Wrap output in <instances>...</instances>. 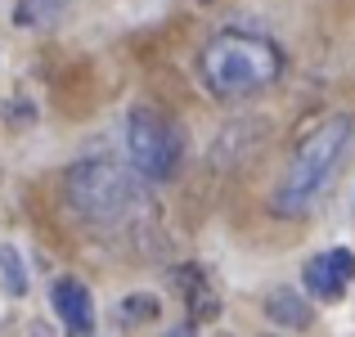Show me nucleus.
<instances>
[{"instance_id": "20e7f679", "label": "nucleus", "mask_w": 355, "mask_h": 337, "mask_svg": "<svg viewBox=\"0 0 355 337\" xmlns=\"http://www.w3.org/2000/svg\"><path fill=\"white\" fill-rule=\"evenodd\" d=\"M126 153L144 180H171L184 157V135L166 112L157 108H135L126 121Z\"/></svg>"}, {"instance_id": "9d476101", "label": "nucleus", "mask_w": 355, "mask_h": 337, "mask_svg": "<svg viewBox=\"0 0 355 337\" xmlns=\"http://www.w3.org/2000/svg\"><path fill=\"white\" fill-rule=\"evenodd\" d=\"M126 315H144V320H153L157 302H153V297H126Z\"/></svg>"}, {"instance_id": "6e6552de", "label": "nucleus", "mask_w": 355, "mask_h": 337, "mask_svg": "<svg viewBox=\"0 0 355 337\" xmlns=\"http://www.w3.org/2000/svg\"><path fill=\"white\" fill-rule=\"evenodd\" d=\"M180 288H184V297H189V315H193V320H216V315H220V297H216V288L202 284L198 266H189L180 275Z\"/></svg>"}, {"instance_id": "0eeeda50", "label": "nucleus", "mask_w": 355, "mask_h": 337, "mask_svg": "<svg viewBox=\"0 0 355 337\" xmlns=\"http://www.w3.org/2000/svg\"><path fill=\"white\" fill-rule=\"evenodd\" d=\"M266 315L275 324H284V329H311V306H306L302 293H293V288H275V293L266 297Z\"/></svg>"}, {"instance_id": "423d86ee", "label": "nucleus", "mask_w": 355, "mask_h": 337, "mask_svg": "<svg viewBox=\"0 0 355 337\" xmlns=\"http://www.w3.org/2000/svg\"><path fill=\"white\" fill-rule=\"evenodd\" d=\"M50 297H54V311H59L63 329L72 337H86L95 329V302H90V288L81 279H59Z\"/></svg>"}, {"instance_id": "f03ea898", "label": "nucleus", "mask_w": 355, "mask_h": 337, "mask_svg": "<svg viewBox=\"0 0 355 337\" xmlns=\"http://www.w3.org/2000/svg\"><path fill=\"white\" fill-rule=\"evenodd\" d=\"M202 68V86L216 99H248L257 90L275 86L279 72H284V54L266 41V36L252 32H216L207 41L198 59Z\"/></svg>"}, {"instance_id": "f257e3e1", "label": "nucleus", "mask_w": 355, "mask_h": 337, "mask_svg": "<svg viewBox=\"0 0 355 337\" xmlns=\"http://www.w3.org/2000/svg\"><path fill=\"white\" fill-rule=\"evenodd\" d=\"M351 148V117H329L297 144L293 162H288L284 180L275 189V211L279 216H306L315 202L329 193V184L338 180L342 162Z\"/></svg>"}, {"instance_id": "1a4fd4ad", "label": "nucleus", "mask_w": 355, "mask_h": 337, "mask_svg": "<svg viewBox=\"0 0 355 337\" xmlns=\"http://www.w3.org/2000/svg\"><path fill=\"white\" fill-rule=\"evenodd\" d=\"M0 275H5V293L9 297L27 293V275H23V261H18L14 248H0Z\"/></svg>"}, {"instance_id": "39448f33", "label": "nucleus", "mask_w": 355, "mask_h": 337, "mask_svg": "<svg viewBox=\"0 0 355 337\" xmlns=\"http://www.w3.org/2000/svg\"><path fill=\"white\" fill-rule=\"evenodd\" d=\"M351 279H355V252L351 248H329L320 257H311L302 270V284L315 302H342Z\"/></svg>"}, {"instance_id": "7ed1b4c3", "label": "nucleus", "mask_w": 355, "mask_h": 337, "mask_svg": "<svg viewBox=\"0 0 355 337\" xmlns=\"http://www.w3.org/2000/svg\"><path fill=\"white\" fill-rule=\"evenodd\" d=\"M68 202L95 230H121L139 216V184L126 166L108 157H86L68 171Z\"/></svg>"}]
</instances>
